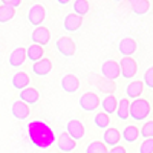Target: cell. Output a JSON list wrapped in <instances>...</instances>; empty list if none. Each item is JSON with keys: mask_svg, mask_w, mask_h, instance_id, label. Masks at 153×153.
Listing matches in <instances>:
<instances>
[{"mask_svg": "<svg viewBox=\"0 0 153 153\" xmlns=\"http://www.w3.org/2000/svg\"><path fill=\"white\" fill-rule=\"evenodd\" d=\"M139 153H153V138L143 141V144L139 146Z\"/></svg>", "mask_w": 153, "mask_h": 153, "instance_id": "obj_32", "label": "cell"}, {"mask_svg": "<svg viewBox=\"0 0 153 153\" xmlns=\"http://www.w3.org/2000/svg\"><path fill=\"white\" fill-rule=\"evenodd\" d=\"M101 72H103L104 78L110 80V81H115L121 75V71H120V65L117 61L113 60H107L103 63V66H101Z\"/></svg>", "mask_w": 153, "mask_h": 153, "instance_id": "obj_7", "label": "cell"}, {"mask_svg": "<svg viewBox=\"0 0 153 153\" xmlns=\"http://www.w3.org/2000/svg\"><path fill=\"white\" fill-rule=\"evenodd\" d=\"M80 87V80L78 76L74 74H68L61 78V89L68 94H75Z\"/></svg>", "mask_w": 153, "mask_h": 153, "instance_id": "obj_10", "label": "cell"}, {"mask_svg": "<svg viewBox=\"0 0 153 153\" xmlns=\"http://www.w3.org/2000/svg\"><path fill=\"white\" fill-rule=\"evenodd\" d=\"M45 16H46V11H45L43 5H40V3L32 5L31 9H29V12H28V19H29V22L34 25L35 28L42 26V23L45 20Z\"/></svg>", "mask_w": 153, "mask_h": 153, "instance_id": "obj_8", "label": "cell"}, {"mask_svg": "<svg viewBox=\"0 0 153 153\" xmlns=\"http://www.w3.org/2000/svg\"><path fill=\"white\" fill-rule=\"evenodd\" d=\"M74 11L76 16L83 17L84 14L89 12V2L87 0H75L74 2Z\"/></svg>", "mask_w": 153, "mask_h": 153, "instance_id": "obj_29", "label": "cell"}, {"mask_svg": "<svg viewBox=\"0 0 153 153\" xmlns=\"http://www.w3.org/2000/svg\"><path fill=\"white\" fill-rule=\"evenodd\" d=\"M25 60H26V49L25 48H16L9 54V65L12 68H20Z\"/></svg>", "mask_w": 153, "mask_h": 153, "instance_id": "obj_15", "label": "cell"}, {"mask_svg": "<svg viewBox=\"0 0 153 153\" xmlns=\"http://www.w3.org/2000/svg\"><path fill=\"white\" fill-rule=\"evenodd\" d=\"M28 133H29V139L32 141V144L38 149H48L55 143L54 130L42 120L31 121L28 124Z\"/></svg>", "mask_w": 153, "mask_h": 153, "instance_id": "obj_1", "label": "cell"}, {"mask_svg": "<svg viewBox=\"0 0 153 153\" xmlns=\"http://www.w3.org/2000/svg\"><path fill=\"white\" fill-rule=\"evenodd\" d=\"M81 25H83V17L76 16L75 12H71V14L66 16L65 22H63V28L68 32H75L81 28Z\"/></svg>", "mask_w": 153, "mask_h": 153, "instance_id": "obj_11", "label": "cell"}, {"mask_svg": "<svg viewBox=\"0 0 153 153\" xmlns=\"http://www.w3.org/2000/svg\"><path fill=\"white\" fill-rule=\"evenodd\" d=\"M55 46H57L58 52H60L61 55L68 57V58L75 55L76 46H75V42L72 40L71 37H60L58 40H57V43H55Z\"/></svg>", "mask_w": 153, "mask_h": 153, "instance_id": "obj_4", "label": "cell"}, {"mask_svg": "<svg viewBox=\"0 0 153 153\" xmlns=\"http://www.w3.org/2000/svg\"><path fill=\"white\" fill-rule=\"evenodd\" d=\"M43 48L38 46V45H31L28 49H26V58H29L31 61L37 63L43 58Z\"/></svg>", "mask_w": 153, "mask_h": 153, "instance_id": "obj_23", "label": "cell"}, {"mask_svg": "<svg viewBox=\"0 0 153 153\" xmlns=\"http://www.w3.org/2000/svg\"><path fill=\"white\" fill-rule=\"evenodd\" d=\"M139 136V129L136 126H127L123 130V139L127 143H135Z\"/></svg>", "mask_w": 153, "mask_h": 153, "instance_id": "obj_25", "label": "cell"}, {"mask_svg": "<svg viewBox=\"0 0 153 153\" xmlns=\"http://www.w3.org/2000/svg\"><path fill=\"white\" fill-rule=\"evenodd\" d=\"M150 113V103L147 100L138 98L133 100V103H130V109H129V117L133 118L135 121H143L149 117Z\"/></svg>", "mask_w": 153, "mask_h": 153, "instance_id": "obj_2", "label": "cell"}, {"mask_svg": "<svg viewBox=\"0 0 153 153\" xmlns=\"http://www.w3.org/2000/svg\"><path fill=\"white\" fill-rule=\"evenodd\" d=\"M118 49H120V52L126 57H130L136 52V49H138V43L136 40H133V38H123V40L120 42L118 45Z\"/></svg>", "mask_w": 153, "mask_h": 153, "instance_id": "obj_14", "label": "cell"}, {"mask_svg": "<svg viewBox=\"0 0 153 153\" xmlns=\"http://www.w3.org/2000/svg\"><path fill=\"white\" fill-rule=\"evenodd\" d=\"M95 124L98 126V129H107L109 124H110V117L109 115H106L104 112H98L95 115Z\"/></svg>", "mask_w": 153, "mask_h": 153, "instance_id": "obj_30", "label": "cell"}, {"mask_svg": "<svg viewBox=\"0 0 153 153\" xmlns=\"http://www.w3.org/2000/svg\"><path fill=\"white\" fill-rule=\"evenodd\" d=\"M129 109H130V101L129 98H123L121 101H118V107H117V115L121 121L130 118L129 117Z\"/></svg>", "mask_w": 153, "mask_h": 153, "instance_id": "obj_24", "label": "cell"}, {"mask_svg": "<svg viewBox=\"0 0 153 153\" xmlns=\"http://www.w3.org/2000/svg\"><path fill=\"white\" fill-rule=\"evenodd\" d=\"M101 106L104 109L106 115H112L113 112H117L118 107V100L115 98V95H106V98L101 101Z\"/></svg>", "mask_w": 153, "mask_h": 153, "instance_id": "obj_22", "label": "cell"}, {"mask_svg": "<svg viewBox=\"0 0 153 153\" xmlns=\"http://www.w3.org/2000/svg\"><path fill=\"white\" fill-rule=\"evenodd\" d=\"M58 3H60V5H66L68 0H58Z\"/></svg>", "mask_w": 153, "mask_h": 153, "instance_id": "obj_36", "label": "cell"}, {"mask_svg": "<svg viewBox=\"0 0 153 153\" xmlns=\"http://www.w3.org/2000/svg\"><path fill=\"white\" fill-rule=\"evenodd\" d=\"M144 84L149 89H153V66H150L144 74Z\"/></svg>", "mask_w": 153, "mask_h": 153, "instance_id": "obj_33", "label": "cell"}, {"mask_svg": "<svg viewBox=\"0 0 153 153\" xmlns=\"http://www.w3.org/2000/svg\"><path fill=\"white\" fill-rule=\"evenodd\" d=\"M132 8H133L135 14L143 16V14H147V12L150 11V2L149 0H136V2H133Z\"/></svg>", "mask_w": 153, "mask_h": 153, "instance_id": "obj_26", "label": "cell"}, {"mask_svg": "<svg viewBox=\"0 0 153 153\" xmlns=\"http://www.w3.org/2000/svg\"><path fill=\"white\" fill-rule=\"evenodd\" d=\"M31 40L34 42V45H38V46H43V45H48L49 40H51V32L48 28L45 26H38L32 31L31 34Z\"/></svg>", "mask_w": 153, "mask_h": 153, "instance_id": "obj_9", "label": "cell"}, {"mask_svg": "<svg viewBox=\"0 0 153 153\" xmlns=\"http://www.w3.org/2000/svg\"><path fill=\"white\" fill-rule=\"evenodd\" d=\"M2 5L9 6V8H14V9H16L17 6H20V5H22V0H3Z\"/></svg>", "mask_w": 153, "mask_h": 153, "instance_id": "obj_34", "label": "cell"}, {"mask_svg": "<svg viewBox=\"0 0 153 153\" xmlns=\"http://www.w3.org/2000/svg\"><path fill=\"white\" fill-rule=\"evenodd\" d=\"M139 135H143L144 139H150V138H153V121H147V123L141 127V130H139Z\"/></svg>", "mask_w": 153, "mask_h": 153, "instance_id": "obj_31", "label": "cell"}, {"mask_svg": "<svg viewBox=\"0 0 153 153\" xmlns=\"http://www.w3.org/2000/svg\"><path fill=\"white\" fill-rule=\"evenodd\" d=\"M14 16H16L14 8H9V6H5V5L0 6V23H6V22L12 20Z\"/></svg>", "mask_w": 153, "mask_h": 153, "instance_id": "obj_28", "label": "cell"}, {"mask_svg": "<svg viewBox=\"0 0 153 153\" xmlns=\"http://www.w3.org/2000/svg\"><path fill=\"white\" fill-rule=\"evenodd\" d=\"M109 153H126V149L123 146H117V147H112Z\"/></svg>", "mask_w": 153, "mask_h": 153, "instance_id": "obj_35", "label": "cell"}, {"mask_svg": "<svg viewBox=\"0 0 153 153\" xmlns=\"http://www.w3.org/2000/svg\"><path fill=\"white\" fill-rule=\"evenodd\" d=\"M143 87H144L143 81H138V80L132 81V83H129V86L126 87V94L132 100H138L139 97H141V94H143Z\"/></svg>", "mask_w": 153, "mask_h": 153, "instance_id": "obj_21", "label": "cell"}, {"mask_svg": "<svg viewBox=\"0 0 153 153\" xmlns=\"http://www.w3.org/2000/svg\"><path fill=\"white\" fill-rule=\"evenodd\" d=\"M100 106V98L95 92H86L84 95H81L80 98V107L86 112H92L95 109H98Z\"/></svg>", "mask_w": 153, "mask_h": 153, "instance_id": "obj_6", "label": "cell"}, {"mask_svg": "<svg viewBox=\"0 0 153 153\" xmlns=\"http://www.w3.org/2000/svg\"><path fill=\"white\" fill-rule=\"evenodd\" d=\"M86 153H109L107 146L101 141H92L86 147Z\"/></svg>", "mask_w": 153, "mask_h": 153, "instance_id": "obj_27", "label": "cell"}, {"mask_svg": "<svg viewBox=\"0 0 153 153\" xmlns=\"http://www.w3.org/2000/svg\"><path fill=\"white\" fill-rule=\"evenodd\" d=\"M31 83V78L26 72H16L12 75V86H14L17 91H23L26 89Z\"/></svg>", "mask_w": 153, "mask_h": 153, "instance_id": "obj_17", "label": "cell"}, {"mask_svg": "<svg viewBox=\"0 0 153 153\" xmlns=\"http://www.w3.org/2000/svg\"><path fill=\"white\" fill-rule=\"evenodd\" d=\"M121 139V133L117 130V129H106L104 135H103V141L106 146H110V147H117L118 143Z\"/></svg>", "mask_w": 153, "mask_h": 153, "instance_id": "obj_20", "label": "cell"}, {"mask_svg": "<svg viewBox=\"0 0 153 153\" xmlns=\"http://www.w3.org/2000/svg\"><path fill=\"white\" fill-rule=\"evenodd\" d=\"M51 71H52V63H51V60H48V58H42L40 61L34 63V66H32V72L38 76H45Z\"/></svg>", "mask_w": 153, "mask_h": 153, "instance_id": "obj_18", "label": "cell"}, {"mask_svg": "<svg viewBox=\"0 0 153 153\" xmlns=\"http://www.w3.org/2000/svg\"><path fill=\"white\" fill-rule=\"evenodd\" d=\"M120 71L124 78L132 80V78H135V75L138 72V65L132 57H124L120 61Z\"/></svg>", "mask_w": 153, "mask_h": 153, "instance_id": "obj_3", "label": "cell"}, {"mask_svg": "<svg viewBox=\"0 0 153 153\" xmlns=\"http://www.w3.org/2000/svg\"><path fill=\"white\" fill-rule=\"evenodd\" d=\"M57 146H58V149L61 150V152H65V153H69V152H72L75 147H76V141H74V139L66 133V132H63L57 139Z\"/></svg>", "mask_w": 153, "mask_h": 153, "instance_id": "obj_13", "label": "cell"}, {"mask_svg": "<svg viewBox=\"0 0 153 153\" xmlns=\"http://www.w3.org/2000/svg\"><path fill=\"white\" fill-rule=\"evenodd\" d=\"M11 113L12 117L17 118V120H26L29 117V106L25 104L23 101L17 100L12 103V107H11Z\"/></svg>", "mask_w": 153, "mask_h": 153, "instance_id": "obj_12", "label": "cell"}, {"mask_svg": "<svg viewBox=\"0 0 153 153\" xmlns=\"http://www.w3.org/2000/svg\"><path fill=\"white\" fill-rule=\"evenodd\" d=\"M97 87H98L100 92H103L106 95H113L115 89H117V83L104 78V76H98L97 78Z\"/></svg>", "mask_w": 153, "mask_h": 153, "instance_id": "obj_19", "label": "cell"}, {"mask_svg": "<svg viewBox=\"0 0 153 153\" xmlns=\"http://www.w3.org/2000/svg\"><path fill=\"white\" fill-rule=\"evenodd\" d=\"M84 132H86V129H84V126H83V123L80 120H71V121H68V124H66V133L74 139V141L81 139L84 136Z\"/></svg>", "mask_w": 153, "mask_h": 153, "instance_id": "obj_5", "label": "cell"}, {"mask_svg": "<svg viewBox=\"0 0 153 153\" xmlns=\"http://www.w3.org/2000/svg\"><path fill=\"white\" fill-rule=\"evenodd\" d=\"M38 98H40V92L35 87H26L20 92V101H23L25 104H35Z\"/></svg>", "mask_w": 153, "mask_h": 153, "instance_id": "obj_16", "label": "cell"}]
</instances>
